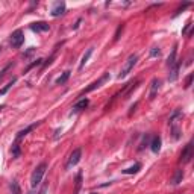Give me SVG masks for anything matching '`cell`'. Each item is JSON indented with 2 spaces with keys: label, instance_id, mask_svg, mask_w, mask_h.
<instances>
[{
  "label": "cell",
  "instance_id": "4fadbf2b",
  "mask_svg": "<svg viewBox=\"0 0 194 194\" xmlns=\"http://www.w3.org/2000/svg\"><path fill=\"white\" fill-rule=\"evenodd\" d=\"M64 12H65V3L61 2V3H56L55 8L52 9V15H53V17H59V15H62Z\"/></svg>",
  "mask_w": 194,
  "mask_h": 194
},
{
  "label": "cell",
  "instance_id": "8fae6325",
  "mask_svg": "<svg viewBox=\"0 0 194 194\" xmlns=\"http://www.w3.org/2000/svg\"><path fill=\"white\" fill-rule=\"evenodd\" d=\"M50 29V26L47 23H44V21H40V23H34L31 24V31H34V32H47Z\"/></svg>",
  "mask_w": 194,
  "mask_h": 194
},
{
  "label": "cell",
  "instance_id": "4316f807",
  "mask_svg": "<svg viewBox=\"0 0 194 194\" xmlns=\"http://www.w3.org/2000/svg\"><path fill=\"white\" fill-rule=\"evenodd\" d=\"M123 24H120L118 27H117V32H115V35H114V41H118L120 40V35H121V32H123Z\"/></svg>",
  "mask_w": 194,
  "mask_h": 194
},
{
  "label": "cell",
  "instance_id": "30bf717a",
  "mask_svg": "<svg viewBox=\"0 0 194 194\" xmlns=\"http://www.w3.org/2000/svg\"><path fill=\"white\" fill-rule=\"evenodd\" d=\"M179 70H181V61H176V64L170 67V74H168V80L170 82H174V80H177L179 78Z\"/></svg>",
  "mask_w": 194,
  "mask_h": 194
},
{
  "label": "cell",
  "instance_id": "603a6c76",
  "mask_svg": "<svg viewBox=\"0 0 194 194\" xmlns=\"http://www.w3.org/2000/svg\"><path fill=\"white\" fill-rule=\"evenodd\" d=\"M80 187H82V171H79L78 176H76V188H74V194H79Z\"/></svg>",
  "mask_w": 194,
  "mask_h": 194
},
{
  "label": "cell",
  "instance_id": "ba28073f",
  "mask_svg": "<svg viewBox=\"0 0 194 194\" xmlns=\"http://www.w3.org/2000/svg\"><path fill=\"white\" fill-rule=\"evenodd\" d=\"M40 123H41V121H36V123H34V125H29V126H26L24 129H21V130H20L18 134H17V137H15V141H18V143H20V141H21V140H23V138L26 137V135H27L29 132H32V130H34L36 126H40Z\"/></svg>",
  "mask_w": 194,
  "mask_h": 194
},
{
  "label": "cell",
  "instance_id": "d6a6232c",
  "mask_svg": "<svg viewBox=\"0 0 194 194\" xmlns=\"http://www.w3.org/2000/svg\"><path fill=\"white\" fill-rule=\"evenodd\" d=\"M90 194H99V193H90Z\"/></svg>",
  "mask_w": 194,
  "mask_h": 194
},
{
  "label": "cell",
  "instance_id": "9c48e42d",
  "mask_svg": "<svg viewBox=\"0 0 194 194\" xmlns=\"http://www.w3.org/2000/svg\"><path fill=\"white\" fill-rule=\"evenodd\" d=\"M159 87H161V80L158 78H153L152 79V85H150V92H149V99L153 100L156 97V94L159 91Z\"/></svg>",
  "mask_w": 194,
  "mask_h": 194
},
{
  "label": "cell",
  "instance_id": "484cf974",
  "mask_svg": "<svg viewBox=\"0 0 194 194\" xmlns=\"http://www.w3.org/2000/svg\"><path fill=\"white\" fill-rule=\"evenodd\" d=\"M161 55V49L159 47H152V50H150V56L152 58H156Z\"/></svg>",
  "mask_w": 194,
  "mask_h": 194
},
{
  "label": "cell",
  "instance_id": "f546056e",
  "mask_svg": "<svg viewBox=\"0 0 194 194\" xmlns=\"http://www.w3.org/2000/svg\"><path fill=\"white\" fill-rule=\"evenodd\" d=\"M34 52H35V47H31V49H29V50H27V52H26V53H24L23 56H24V58L31 56V55H32V53H34Z\"/></svg>",
  "mask_w": 194,
  "mask_h": 194
},
{
  "label": "cell",
  "instance_id": "e575fe53",
  "mask_svg": "<svg viewBox=\"0 0 194 194\" xmlns=\"http://www.w3.org/2000/svg\"><path fill=\"white\" fill-rule=\"evenodd\" d=\"M27 194H32V193H27Z\"/></svg>",
  "mask_w": 194,
  "mask_h": 194
},
{
  "label": "cell",
  "instance_id": "277c9868",
  "mask_svg": "<svg viewBox=\"0 0 194 194\" xmlns=\"http://www.w3.org/2000/svg\"><path fill=\"white\" fill-rule=\"evenodd\" d=\"M9 43H11V46L14 47V49H20V47L23 46V43H24V34H23V31H21V29H17L15 32H12Z\"/></svg>",
  "mask_w": 194,
  "mask_h": 194
},
{
  "label": "cell",
  "instance_id": "7402d4cb",
  "mask_svg": "<svg viewBox=\"0 0 194 194\" xmlns=\"http://www.w3.org/2000/svg\"><path fill=\"white\" fill-rule=\"evenodd\" d=\"M43 62H44V59H41V58H40V59H36L35 62H32V64H29V65H27V67L24 69V73L31 71V70L34 69V67H38V65H43Z\"/></svg>",
  "mask_w": 194,
  "mask_h": 194
},
{
  "label": "cell",
  "instance_id": "e0dca14e",
  "mask_svg": "<svg viewBox=\"0 0 194 194\" xmlns=\"http://www.w3.org/2000/svg\"><path fill=\"white\" fill-rule=\"evenodd\" d=\"M92 55V47H90L88 50H87V53L82 56V61H80V64H79V70H82L83 67H85V64L88 62V59H90V56Z\"/></svg>",
  "mask_w": 194,
  "mask_h": 194
},
{
  "label": "cell",
  "instance_id": "5bb4252c",
  "mask_svg": "<svg viewBox=\"0 0 194 194\" xmlns=\"http://www.w3.org/2000/svg\"><path fill=\"white\" fill-rule=\"evenodd\" d=\"M176 55H177V46L173 47V50H171L170 56H168V59H167V67H173L174 64H176Z\"/></svg>",
  "mask_w": 194,
  "mask_h": 194
},
{
  "label": "cell",
  "instance_id": "44dd1931",
  "mask_svg": "<svg viewBox=\"0 0 194 194\" xmlns=\"http://www.w3.org/2000/svg\"><path fill=\"white\" fill-rule=\"evenodd\" d=\"M171 138H173L174 141H177V140L181 138V129L176 125H171Z\"/></svg>",
  "mask_w": 194,
  "mask_h": 194
},
{
  "label": "cell",
  "instance_id": "5b68a950",
  "mask_svg": "<svg viewBox=\"0 0 194 194\" xmlns=\"http://www.w3.org/2000/svg\"><path fill=\"white\" fill-rule=\"evenodd\" d=\"M108 79H109V73H105L100 79H97L96 82H92L90 87H87L83 91L80 92V96H83V94H87V92H91V91H94V90H97V88H99V87H102V83H105Z\"/></svg>",
  "mask_w": 194,
  "mask_h": 194
},
{
  "label": "cell",
  "instance_id": "cb8c5ba5",
  "mask_svg": "<svg viewBox=\"0 0 194 194\" xmlns=\"http://www.w3.org/2000/svg\"><path fill=\"white\" fill-rule=\"evenodd\" d=\"M12 65H14V64H12V62H9L8 65H5V67H3V70L0 71V80H2L3 78H5V76H6V73H8V71L12 69Z\"/></svg>",
  "mask_w": 194,
  "mask_h": 194
},
{
  "label": "cell",
  "instance_id": "8992f818",
  "mask_svg": "<svg viewBox=\"0 0 194 194\" xmlns=\"http://www.w3.org/2000/svg\"><path fill=\"white\" fill-rule=\"evenodd\" d=\"M193 158V141H190L185 147H183L182 153H181V159L179 162H182V164H188L190 161Z\"/></svg>",
  "mask_w": 194,
  "mask_h": 194
},
{
  "label": "cell",
  "instance_id": "d4e9b609",
  "mask_svg": "<svg viewBox=\"0 0 194 194\" xmlns=\"http://www.w3.org/2000/svg\"><path fill=\"white\" fill-rule=\"evenodd\" d=\"M11 191H12V194H21V190H20L18 183L15 182V181H12V183H11Z\"/></svg>",
  "mask_w": 194,
  "mask_h": 194
},
{
  "label": "cell",
  "instance_id": "836d02e7",
  "mask_svg": "<svg viewBox=\"0 0 194 194\" xmlns=\"http://www.w3.org/2000/svg\"><path fill=\"white\" fill-rule=\"evenodd\" d=\"M2 108H3V105H2V106H0V109H2Z\"/></svg>",
  "mask_w": 194,
  "mask_h": 194
},
{
  "label": "cell",
  "instance_id": "ac0fdd59",
  "mask_svg": "<svg viewBox=\"0 0 194 194\" xmlns=\"http://www.w3.org/2000/svg\"><path fill=\"white\" fill-rule=\"evenodd\" d=\"M140 170H141V164L137 162V164H134L132 167H129V168L123 170V173H125V174H135V173H138Z\"/></svg>",
  "mask_w": 194,
  "mask_h": 194
},
{
  "label": "cell",
  "instance_id": "2e32d148",
  "mask_svg": "<svg viewBox=\"0 0 194 194\" xmlns=\"http://www.w3.org/2000/svg\"><path fill=\"white\" fill-rule=\"evenodd\" d=\"M183 179V170H176L174 173V176H173V179H171V185H179V183L182 182Z\"/></svg>",
  "mask_w": 194,
  "mask_h": 194
},
{
  "label": "cell",
  "instance_id": "6da1fadb",
  "mask_svg": "<svg viewBox=\"0 0 194 194\" xmlns=\"http://www.w3.org/2000/svg\"><path fill=\"white\" fill-rule=\"evenodd\" d=\"M47 170V164L46 162H41L36 168L34 170V173H32V176H31V187L32 188H36L40 183H41V181H43V176H44V173H46Z\"/></svg>",
  "mask_w": 194,
  "mask_h": 194
},
{
  "label": "cell",
  "instance_id": "52a82bcc",
  "mask_svg": "<svg viewBox=\"0 0 194 194\" xmlns=\"http://www.w3.org/2000/svg\"><path fill=\"white\" fill-rule=\"evenodd\" d=\"M88 105H90V100H88V99H80L79 102H76L73 105V108H71V115L78 114V112L83 111V109H87Z\"/></svg>",
  "mask_w": 194,
  "mask_h": 194
},
{
  "label": "cell",
  "instance_id": "4dcf8cb0",
  "mask_svg": "<svg viewBox=\"0 0 194 194\" xmlns=\"http://www.w3.org/2000/svg\"><path fill=\"white\" fill-rule=\"evenodd\" d=\"M187 6H190V3H183L182 6H179V9L176 11V14H174V15H177V14H179V12H181V11H183V9H185Z\"/></svg>",
  "mask_w": 194,
  "mask_h": 194
},
{
  "label": "cell",
  "instance_id": "9a60e30c",
  "mask_svg": "<svg viewBox=\"0 0 194 194\" xmlns=\"http://www.w3.org/2000/svg\"><path fill=\"white\" fill-rule=\"evenodd\" d=\"M70 74H71V71H70V70L64 71V73H62V74H61V76H59V78L55 80V83H56V85H64V83H65V82L70 79Z\"/></svg>",
  "mask_w": 194,
  "mask_h": 194
},
{
  "label": "cell",
  "instance_id": "f1b7e54d",
  "mask_svg": "<svg viewBox=\"0 0 194 194\" xmlns=\"http://www.w3.org/2000/svg\"><path fill=\"white\" fill-rule=\"evenodd\" d=\"M47 188H49V181H46V182H44V185H43V188H41V191H40V194H46Z\"/></svg>",
  "mask_w": 194,
  "mask_h": 194
},
{
  "label": "cell",
  "instance_id": "7c38bea8",
  "mask_svg": "<svg viewBox=\"0 0 194 194\" xmlns=\"http://www.w3.org/2000/svg\"><path fill=\"white\" fill-rule=\"evenodd\" d=\"M150 149H152V152L153 153H158L161 150V137L159 135H155V137L152 138V141H150Z\"/></svg>",
  "mask_w": 194,
  "mask_h": 194
},
{
  "label": "cell",
  "instance_id": "d6986e66",
  "mask_svg": "<svg viewBox=\"0 0 194 194\" xmlns=\"http://www.w3.org/2000/svg\"><path fill=\"white\" fill-rule=\"evenodd\" d=\"M15 82H17V78H12V79L9 80V82H8V83H6V85L2 88V90H0V96H5V94H6V92H8L12 88V85H14Z\"/></svg>",
  "mask_w": 194,
  "mask_h": 194
},
{
  "label": "cell",
  "instance_id": "83f0119b",
  "mask_svg": "<svg viewBox=\"0 0 194 194\" xmlns=\"http://www.w3.org/2000/svg\"><path fill=\"white\" fill-rule=\"evenodd\" d=\"M193 79H194V74L191 73V74H188V78H187V80H185V88L188 90L190 87H191V83H193Z\"/></svg>",
  "mask_w": 194,
  "mask_h": 194
},
{
  "label": "cell",
  "instance_id": "ffe728a7",
  "mask_svg": "<svg viewBox=\"0 0 194 194\" xmlns=\"http://www.w3.org/2000/svg\"><path fill=\"white\" fill-rule=\"evenodd\" d=\"M11 152H12V156H14V158H18V156H20L21 150H20V143H18V141H14V143H12Z\"/></svg>",
  "mask_w": 194,
  "mask_h": 194
},
{
  "label": "cell",
  "instance_id": "3957f363",
  "mask_svg": "<svg viewBox=\"0 0 194 194\" xmlns=\"http://www.w3.org/2000/svg\"><path fill=\"white\" fill-rule=\"evenodd\" d=\"M80 158H82V149H80V147L74 149V150L71 152V155H70L67 164H65V170H70V168H73L74 165H78V164H79V161H80Z\"/></svg>",
  "mask_w": 194,
  "mask_h": 194
},
{
  "label": "cell",
  "instance_id": "7a4b0ae2",
  "mask_svg": "<svg viewBox=\"0 0 194 194\" xmlns=\"http://www.w3.org/2000/svg\"><path fill=\"white\" fill-rule=\"evenodd\" d=\"M137 62H138V55H135V53L129 55V58L126 59L125 65H123V69H121V71H120V74H118V79H125L126 76L134 70V67L137 65Z\"/></svg>",
  "mask_w": 194,
  "mask_h": 194
},
{
  "label": "cell",
  "instance_id": "1f68e13d",
  "mask_svg": "<svg viewBox=\"0 0 194 194\" xmlns=\"http://www.w3.org/2000/svg\"><path fill=\"white\" fill-rule=\"evenodd\" d=\"M53 58H55V56H50V58H49V59L46 61V62H43V67H47V65H50V64H52V61H53Z\"/></svg>",
  "mask_w": 194,
  "mask_h": 194
}]
</instances>
